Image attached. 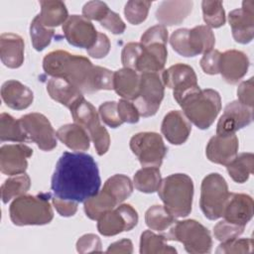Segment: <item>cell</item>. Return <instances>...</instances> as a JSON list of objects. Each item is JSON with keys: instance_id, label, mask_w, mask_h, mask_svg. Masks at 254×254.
<instances>
[{"instance_id": "cell-1", "label": "cell", "mask_w": 254, "mask_h": 254, "mask_svg": "<svg viewBox=\"0 0 254 254\" xmlns=\"http://www.w3.org/2000/svg\"><path fill=\"white\" fill-rule=\"evenodd\" d=\"M101 179L94 159L82 152H64L57 162L51 181L55 196L84 202L100 189Z\"/></svg>"}, {"instance_id": "cell-2", "label": "cell", "mask_w": 254, "mask_h": 254, "mask_svg": "<svg viewBox=\"0 0 254 254\" xmlns=\"http://www.w3.org/2000/svg\"><path fill=\"white\" fill-rule=\"evenodd\" d=\"M44 71L52 77L69 81L82 93L113 89V71L106 67L93 65L83 56L57 50L47 54L43 60Z\"/></svg>"}, {"instance_id": "cell-3", "label": "cell", "mask_w": 254, "mask_h": 254, "mask_svg": "<svg viewBox=\"0 0 254 254\" xmlns=\"http://www.w3.org/2000/svg\"><path fill=\"white\" fill-rule=\"evenodd\" d=\"M183 113L197 128L208 129L221 109V97L211 88L190 91L178 101Z\"/></svg>"}, {"instance_id": "cell-4", "label": "cell", "mask_w": 254, "mask_h": 254, "mask_svg": "<svg viewBox=\"0 0 254 254\" xmlns=\"http://www.w3.org/2000/svg\"><path fill=\"white\" fill-rule=\"evenodd\" d=\"M158 194L165 208L176 218L186 217L191 211L193 182L186 174H173L162 180Z\"/></svg>"}, {"instance_id": "cell-5", "label": "cell", "mask_w": 254, "mask_h": 254, "mask_svg": "<svg viewBox=\"0 0 254 254\" xmlns=\"http://www.w3.org/2000/svg\"><path fill=\"white\" fill-rule=\"evenodd\" d=\"M51 194L41 192L36 195L23 194L16 197L9 207L10 219L17 226L44 225L54 218L50 202Z\"/></svg>"}, {"instance_id": "cell-6", "label": "cell", "mask_w": 254, "mask_h": 254, "mask_svg": "<svg viewBox=\"0 0 254 254\" xmlns=\"http://www.w3.org/2000/svg\"><path fill=\"white\" fill-rule=\"evenodd\" d=\"M170 44L179 55L192 58L212 50L215 45V37L211 28L206 25H198L192 29L176 30L171 35Z\"/></svg>"}, {"instance_id": "cell-7", "label": "cell", "mask_w": 254, "mask_h": 254, "mask_svg": "<svg viewBox=\"0 0 254 254\" xmlns=\"http://www.w3.org/2000/svg\"><path fill=\"white\" fill-rule=\"evenodd\" d=\"M229 191L225 179L218 173L206 175L200 187L199 206L204 216L210 220L222 217Z\"/></svg>"}, {"instance_id": "cell-8", "label": "cell", "mask_w": 254, "mask_h": 254, "mask_svg": "<svg viewBox=\"0 0 254 254\" xmlns=\"http://www.w3.org/2000/svg\"><path fill=\"white\" fill-rule=\"evenodd\" d=\"M165 84L161 72L140 73V87L134 104L140 116L150 117L157 113L164 98Z\"/></svg>"}, {"instance_id": "cell-9", "label": "cell", "mask_w": 254, "mask_h": 254, "mask_svg": "<svg viewBox=\"0 0 254 254\" xmlns=\"http://www.w3.org/2000/svg\"><path fill=\"white\" fill-rule=\"evenodd\" d=\"M174 240L183 243L186 251L191 254L209 253L212 247L209 230L194 219L178 221L174 230Z\"/></svg>"}, {"instance_id": "cell-10", "label": "cell", "mask_w": 254, "mask_h": 254, "mask_svg": "<svg viewBox=\"0 0 254 254\" xmlns=\"http://www.w3.org/2000/svg\"><path fill=\"white\" fill-rule=\"evenodd\" d=\"M130 149L143 167H158L167 154L162 136L155 132H140L130 139Z\"/></svg>"}, {"instance_id": "cell-11", "label": "cell", "mask_w": 254, "mask_h": 254, "mask_svg": "<svg viewBox=\"0 0 254 254\" xmlns=\"http://www.w3.org/2000/svg\"><path fill=\"white\" fill-rule=\"evenodd\" d=\"M138 219L136 209L128 203H122L104 212L97 219V230L103 236H114L133 229L137 225Z\"/></svg>"}, {"instance_id": "cell-12", "label": "cell", "mask_w": 254, "mask_h": 254, "mask_svg": "<svg viewBox=\"0 0 254 254\" xmlns=\"http://www.w3.org/2000/svg\"><path fill=\"white\" fill-rule=\"evenodd\" d=\"M20 121L28 138L43 151H52L57 147V132L50 120L41 113L33 112L21 116Z\"/></svg>"}, {"instance_id": "cell-13", "label": "cell", "mask_w": 254, "mask_h": 254, "mask_svg": "<svg viewBox=\"0 0 254 254\" xmlns=\"http://www.w3.org/2000/svg\"><path fill=\"white\" fill-rule=\"evenodd\" d=\"M165 86L173 89V95L178 102L186 94L199 88L194 69L186 64H176L162 71Z\"/></svg>"}, {"instance_id": "cell-14", "label": "cell", "mask_w": 254, "mask_h": 254, "mask_svg": "<svg viewBox=\"0 0 254 254\" xmlns=\"http://www.w3.org/2000/svg\"><path fill=\"white\" fill-rule=\"evenodd\" d=\"M62 30L69 45L86 50L92 47L98 34L90 20L80 15L68 16L63 24Z\"/></svg>"}, {"instance_id": "cell-15", "label": "cell", "mask_w": 254, "mask_h": 254, "mask_svg": "<svg viewBox=\"0 0 254 254\" xmlns=\"http://www.w3.org/2000/svg\"><path fill=\"white\" fill-rule=\"evenodd\" d=\"M252 121L253 108L242 104L238 100L231 101L225 106L224 112L217 122L216 135H233L236 131L246 127Z\"/></svg>"}, {"instance_id": "cell-16", "label": "cell", "mask_w": 254, "mask_h": 254, "mask_svg": "<svg viewBox=\"0 0 254 254\" xmlns=\"http://www.w3.org/2000/svg\"><path fill=\"white\" fill-rule=\"evenodd\" d=\"M228 22L235 42L249 44L254 37V1H243L241 8L229 13Z\"/></svg>"}, {"instance_id": "cell-17", "label": "cell", "mask_w": 254, "mask_h": 254, "mask_svg": "<svg viewBox=\"0 0 254 254\" xmlns=\"http://www.w3.org/2000/svg\"><path fill=\"white\" fill-rule=\"evenodd\" d=\"M33 150L24 144H8L0 148V171L7 176L25 173L28 168V159Z\"/></svg>"}, {"instance_id": "cell-18", "label": "cell", "mask_w": 254, "mask_h": 254, "mask_svg": "<svg viewBox=\"0 0 254 254\" xmlns=\"http://www.w3.org/2000/svg\"><path fill=\"white\" fill-rule=\"evenodd\" d=\"M238 148L239 142L235 134L215 135L209 139L205 148V155L210 162L227 166L237 156Z\"/></svg>"}, {"instance_id": "cell-19", "label": "cell", "mask_w": 254, "mask_h": 254, "mask_svg": "<svg viewBox=\"0 0 254 254\" xmlns=\"http://www.w3.org/2000/svg\"><path fill=\"white\" fill-rule=\"evenodd\" d=\"M253 207L254 202L250 195L229 192L222 217L226 221L245 226L253 216Z\"/></svg>"}, {"instance_id": "cell-20", "label": "cell", "mask_w": 254, "mask_h": 254, "mask_svg": "<svg viewBox=\"0 0 254 254\" xmlns=\"http://www.w3.org/2000/svg\"><path fill=\"white\" fill-rule=\"evenodd\" d=\"M249 64V59L245 53L229 50L221 54L219 73L227 83L235 84L247 73Z\"/></svg>"}, {"instance_id": "cell-21", "label": "cell", "mask_w": 254, "mask_h": 254, "mask_svg": "<svg viewBox=\"0 0 254 254\" xmlns=\"http://www.w3.org/2000/svg\"><path fill=\"white\" fill-rule=\"evenodd\" d=\"M191 131V124L180 110L167 113L161 125V132L167 141L173 145L184 144Z\"/></svg>"}, {"instance_id": "cell-22", "label": "cell", "mask_w": 254, "mask_h": 254, "mask_svg": "<svg viewBox=\"0 0 254 254\" xmlns=\"http://www.w3.org/2000/svg\"><path fill=\"white\" fill-rule=\"evenodd\" d=\"M193 2L190 0H166L157 7L155 16L163 26L182 24L192 10Z\"/></svg>"}, {"instance_id": "cell-23", "label": "cell", "mask_w": 254, "mask_h": 254, "mask_svg": "<svg viewBox=\"0 0 254 254\" xmlns=\"http://www.w3.org/2000/svg\"><path fill=\"white\" fill-rule=\"evenodd\" d=\"M167 57L168 51L165 44L154 43L143 46V51L136 64V71L140 73L161 72L164 70Z\"/></svg>"}, {"instance_id": "cell-24", "label": "cell", "mask_w": 254, "mask_h": 254, "mask_svg": "<svg viewBox=\"0 0 254 254\" xmlns=\"http://www.w3.org/2000/svg\"><path fill=\"white\" fill-rule=\"evenodd\" d=\"M145 222L151 230L158 232L166 240H174V230L178 220L165 206L156 204L149 207L145 213Z\"/></svg>"}, {"instance_id": "cell-25", "label": "cell", "mask_w": 254, "mask_h": 254, "mask_svg": "<svg viewBox=\"0 0 254 254\" xmlns=\"http://www.w3.org/2000/svg\"><path fill=\"white\" fill-rule=\"evenodd\" d=\"M24 40L17 34L3 33L0 36V58L5 66L18 68L24 63Z\"/></svg>"}, {"instance_id": "cell-26", "label": "cell", "mask_w": 254, "mask_h": 254, "mask_svg": "<svg viewBox=\"0 0 254 254\" xmlns=\"http://www.w3.org/2000/svg\"><path fill=\"white\" fill-rule=\"evenodd\" d=\"M1 97L8 107L15 110H23L33 103L34 93L20 81L10 79L2 84Z\"/></svg>"}, {"instance_id": "cell-27", "label": "cell", "mask_w": 254, "mask_h": 254, "mask_svg": "<svg viewBox=\"0 0 254 254\" xmlns=\"http://www.w3.org/2000/svg\"><path fill=\"white\" fill-rule=\"evenodd\" d=\"M140 73L134 69L122 67L113 73V89L126 100H135L139 93Z\"/></svg>"}, {"instance_id": "cell-28", "label": "cell", "mask_w": 254, "mask_h": 254, "mask_svg": "<svg viewBox=\"0 0 254 254\" xmlns=\"http://www.w3.org/2000/svg\"><path fill=\"white\" fill-rule=\"evenodd\" d=\"M57 138L69 149L82 152L87 151L90 146V137L88 132L80 125L65 124L57 131Z\"/></svg>"}, {"instance_id": "cell-29", "label": "cell", "mask_w": 254, "mask_h": 254, "mask_svg": "<svg viewBox=\"0 0 254 254\" xmlns=\"http://www.w3.org/2000/svg\"><path fill=\"white\" fill-rule=\"evenodd\" d=\"M47 91L51 98L67 108H70L78 98L83 96V93L78 88L69 81L60 77H52L48 81Z\"/></svg>"}, {"instance_id": "cell-30", "label": "cell", "mask_w": 254, "mask_h": 254, "mask_svg": "<svg viewBox=\"0 0 254 254\" xmlns=\"http://www.w3.org/2000/svg\"><path fill=\"white\" fill-rule=\"evenodd\" d=\"M41 12L38 17L41 23L47 28L53 29L64 24L67 18L68 13L65 4L60 0H41Z\"/></svg>"}, {"instance_id": "cell-31", "label": "cell", "mask_w": 254, "mask_h": 254, "mask_svg": "<svg viewBox=\"0 0 254 254\" xmlns=\"http://www.w3.org/2000/svg\"><path fill=\"white\" fill-rule=\"evenodd\" d=\"M69 110L74 123L82 126L87 132L100 124L98 111L83 96L78 98Z\"/></svg>"}, {"instance_id": "cell-32", "label": "cell", "mask_w": 254, "mask_h": 254, "mask_svg": "<svg viewBox=\"0 0 254 254\" xmlns=\"http://www.w3.org/2000/svg\"><path fill=\"white\" fill-rule=\"evenodd\" d=\"M83 203L86 216L92 220H97L104 212L115 208L119 204L115 197L104 188Z\"/></svg>"}, {"instance_id": "cell-33", "label": "cell", "mask_w": 254, "mask_h": 254, "mask_svg": "<svg viewBox=\"0 0 254 254\" xmlns=\"http://www.w3.org/2000/svg\"><path fill=\"white\" fill-rule=\"evenodd\" d=\"M254 155L252 153H241L237 155L227 166V172L230 178L238 184L248 181L253 174Z\"/></svg>"}, {"instance_id": "cell-34", "label": "cell", "mask_w": 254, "mask_h": 254, "mask_svg": "<svg viewBox=\"0 0 254 254\" xmlns=\"http://www.w3.org/2000/svg\"><path fill=\"white\" fill-rule=\"evenodd\" d=\"M28 135L25 132L20 119H15L8 113L0 115V141H12L23 143L28 140Z\"/></svg>"}, {"instance_id": "cell-35", "label": "cell", "mask_w": 254, "mask_h": 254, "mask_svg": "<svg viewBox=\"0 0 254 254\" xmlns=\"http://www.w3.org/2000/svg\"><path fill=\"white\" fill-rule=\"evenodd\" d=\"M161 182V172L158 167H143L136 172L133 178L136 190L145 193L157 191Z\"/></svg>"}, {"instance_id": "cell-36", "label": "cell", "mask_w": 254, "mask_h": 254, "mask_svg": "<svg viewBox=\"0 0 254 254\" xmlns=\"http://www.w3.org/2000/svg\"><path fill=\"white\" fill-rule=\"evenodd\" d=\"M31 187V179L26 174H19L8 178L1 186V198L7 203L12 198L25 194Z\"/></svg>"}, {"instance_id": "cell-37", "label": "cell", "mask_w": 254, "mask_h": 254, "mask_svg": "<svg viewBox=\"0 0 254 254\" xmlns=\"http://www.w3.org/2000/svg\"><path fill=\"white\" fill-rule=\"evenodd\" d=\"M141 254H161L177 253V249L168 245L164 236L156 234L151 230H145L140 238Z\"/></svg>"}, {"instance_id": "cell-38", "label": "cell", "mask_w": 254, "mask_h": 254, "mask_svg": "<svg viewBox=\"0 0 254 254\" xmlns=\"http://www.w3.org/2000/svg\"><path fill=\"white\" fill-rule=\"evenodd\" d=\"M103 188L115 197L119 204L127 199L133 191V184L131 180L122 174H116L107 179Z\"/></svg>"}, {"instance_id": "cell-39", "label": "cell", "mask_w": 254, "mask_h": 254, "mask_svg": "<svg viewBox=\"0 0 254 254\" xmlns=\"http://www.w3.org/2000/svg\"><path fill=\"white\" fill-rule=\"evenodd\" d=\"M55 35L54 29L47 28L44 26L38 15L33 19L30 25V37L32 41V45L36 51H43L50 44Z\"/></svg>"}, {"instance_id": "cell-40", "label": "cell", "mask_w": 254, "mask_h": 254, "mask_svg": "<svg viewBox=\"0 0 254 254\" xmlns=\"http://www.w3.org/2000/svg\"><path fill=\"white\" fill-rule=\"evenodd\" d=\"M203 21L209 28H219L225 24V12L221 1L201 2Z\"/></svg>"}, {"instance_id": "cell-41", "label": "cell", "mask_w": 254, "mask_h": 254, "mask_svg": "<svg viewBox=\"0 0 254 254\" xmlns=\"http://www.w3.org/2000/svg\"><path fill=\"white\" fill-rule=\"evenodd\" d=\"M152 1L130 0L125 4L124 15L127 21L132 25H139L144 22L148 16Z\"/></svg>"}, {"instance_id": "cell-42", "label": "cell", "mask_w": 254, "mask_h": 254, "mask_svg": "<svg viewBox=\"0 0 254 254\" xmlns=\"http://www.w3.org/2000/svg\"><path fill=\"white\" fill-rule=\"evenodd\" d=\"M244 228L245 226L238 225L223 219L217 222L216 225L213 227V234L218 241L225 242L240 236L243 233Z\"/></svg>"}, {"instance_id": "cell-43", "label": "cell", "mask_w": 254, "mask_h": 254, "mask_svg": "<svg viewBox=\"0 0 254 254\" xmlns=\"http://www.w3.org/2000/svg\"><path fill=\"white\" fill-rule=\"evenodd\" d=\"M252 251H253L252 238L238 239V237L232 240L221 242L216 249V253H221V254L250 253Z\"/></svg>"}, {"instance_id": "cell-44", "label": "cell", "mask_w": 254, "mask_h": 254, "mask_svg": "<svg viewBox=\"0 0 254 254\" xmlns=\"http://www.w3.org/2000/svg\"><path fill=\"white\" fill-rule=\"evenodd\" d=\"M90 140L93 142L96 153L99 156L104 155L110 146V137L106 128L100 124L88 131Z\"/></svg>"}, {"instance_id": "cell-45", "label": "cell", "mask_w": 254, "mask_h": 254, "mask_svg": "<svg viewBox=\"0 0 254 254\" xmlns=\"http://www.w3.org/2000/svg\"><path fill=\"white\" fill-rule=\"evenodd\" d=\"M98 113L101 120L111 128H117L123 124L119 117L117 102L115 101H105L100 104L98 108Z\"/></svg>"}, {"instance_id": "cell-46", "label": "cell", "mask_w": 254, "mask_h": 254, "mask_svg": "<svg viewBox=\"0 0 254 254\" xmlns=\"http://www.w3.org/2000/svg\"><path fill=\"white\" fill-rule=\"evenodd\" d=\"M143 51L141 43L131 42L124 46L121 53V62L124 67L136 70L137 61Z\"/></svg>"}, {"instance_id": "cell-47", "label": "cell", "mask_w": 254, "mask_h": 254, "mask_svg": "<svg viewBox=\"0 0 254 254\" xmlns=\"http://www.w3.org/2000/svg\"><path fill=\"white\" fill-rule=\"evenodd\" d=\"M110 11L105 2L102 1H89L82 7V15L88 20L101 22Z\"/></svg>"}, {"instance_id": "cell-48", "label": "cell", "mask_w": 254, "mask_h": 254, "mask_svg": "<svg viewBox=\"0 0 254 254\" xmlns=\"http://www.w3.org/2000/svg\"><path fill=\"white\" fill-rule=\"evenodd\" d=\"M168 30L163 25H155L145 31V33L141 36L140 43L143 46L160 43L167 45L168 42Z\"/></svg>"}, {"instance_id": "cell-49", "label": "cell", "mask_w": 254, "mask_h": 254, "mask_svg": "<svg viewBox=\"0 0 254 254\" xmlns=\"http://www.w3.org/2000/svg\"><path fill=\"white\" fill-rule=\"evenodd\" d=\"M117 109L119 113V117L124 123L134 124L139 121V111L135 104L130 100L121 99L117 102Z\"/></svg>"}, {"instance_id": "cell-50", "label": "cell", "mask_w": 254, "mask_h": 254, "mask_svg": "<svg viewBox=\"0 0 254 254\" xmlns=\"http://www.w3.org/2000/svg\"><path fill=\"white\" fill-rule=\"evenodd\" d=\"M76 250L78 253L101 252V241L99 237L93 233H87L78 238L76 241Z\"/></svg>"}, {"instance_id": "cell-51", "label": "cell", "mask_w": 254, "mask_h": 254, "mask_svg": "<svg viewBox=\"0 0 254 254\" xmlns=\"http://www.w3.org/2000/svg\"><path fill=\"white\" fill-rule=\"evenodd\" d=\"M221 53L217 50H210L209 52L203 54L199 61L200 67L207 74H217L219 73V64H220Z\"/></svg>"}, {"instance_id": "cell-52", "label": "cell", "mask_w": 254, "mask_h": 254, "mask_svg": "<svg viewBox=\"0 0 254 254\" xmlns=\"http://www.w3.org/2000/svg\"><path fill=\"white\" fill-rule=\"evenodd\" d=\"M110 47L109 38L105 34L98 32L97 39L92 47L87 49V54L94 59H102L108 55Z\"/></svg>"}, {"instance_id": "cell-53", "label": "cell", "mask_w": 254, "mask_h": 254, "mask_svg": "<svg viewBox=\"0 0 254 254\" xmlns=\"http://www.w3.org/2000/svg\"><path fill=\"white\" fill-rule=\"evenodd\" d=\"M254 80L250 77L247 80L242 81L237 88L238 101L242 104L253 108L254 105Z\"/></svg>"}, {"instance_id": "cell-54", "label": "cell", "mask_w": 254, "mask_h": 254, "mask_svg": "<svg viewBox=\"0 0 254 254\" xmlns=\"http://www.w3.org/2000/svg\"><path fill=\"white\" fill-rule=\"evenodd\" d=\"M99 23L102 27H104L114 35H120L126 29V25L121 17L112 10H110L108 14L104 17V19Z\"/></svg>"}, {"instance_id": "cell-55", "label": "cell", "mask_w": 254, "mask_h": 254, "mask_svg": "<svg viewBox=\"0 0 254 254\" xmlns=\"http://www.w3.org/2000/svg\"><path fill=\"white\" fill-rule=\"evenodd\" d=\"M52 203L55 206L56 210L59 212L60 215L64 217H69L75 214L77 211V203L73 200H66L62 199L57 196L52 197Z\"/></svg>"}, {"instance_id": "cell-56", "label": "cell", "mask_w": 254, "mask_h": 254, "mask_svg": "<svg viewBox=\"0 0 254 254\" xmlns=\"http://www.w3.org/2000/svg\"><path fill=\"white\" fill-rule=\"evenodd\" d=\"M133 252V244L131 240L129 239H121L119 241L111 243L107 250L106 253H127L130 254Z\"/></svg>"}]
</instances>
